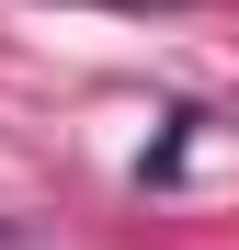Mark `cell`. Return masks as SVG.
Returning <instances> with one entry per match:
<instances>
[{
	"instance_id": "cell-1",
	"label": "cell",
	"mask_w": 239,
	"mask_h": 250,
	"mask_svg": "<svg viewBox=\"0 0 239 250\" xmlns=\"http://www.w3.org/2000/svg\"><path fill=\"white\" fill-rule=\"evenodd\" d=\"M114 12H159V0H114Z\"/></svg>"
}]
</instances>
